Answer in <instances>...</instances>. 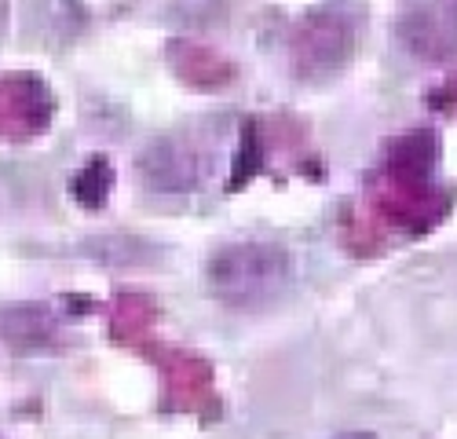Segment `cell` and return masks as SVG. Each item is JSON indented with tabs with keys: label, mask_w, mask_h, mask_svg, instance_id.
<instances>
[{
	"label": "cell",
	"mask_w": 457,
	"mask_h": 439,
	"mask_svg": "<svg viewBox=\"0 0 457 439\" xmlns=\"http://www.w3.org/2000/svg\"><path fill=\"white\" fill-rule=\"evenodd\" d=\"M333 439H377L373 432H340V435H333Z\"/></svg>",
	"instance_id": "10"
},
{
	"label": "cell",
	"mask_w": 457,
	"mask_h": 439,
	"mask_svg": "<svg viewBox=\"0 0 457 439\" xmlns=\"http://www.w3.org/2000/svg\"><path fill=\"white\" fill-rule=\"evenodd\" d=\"M4 19H8V0H0V29H4Z\"/></svg>",
	"instance_id": "11"
},
{
	"label": "cell",
	"mask_w": 457,
	"mask_h": 439,
	"mask_svg": "<svg viewBox=\"0 0 457 439\" xmlns=\"http://www.w3.org/2000/svg\"><path fill=\"white\" fill-rule=\"evenodd\" d=\"M52 92L33 73H12L0 78V136H37L52 121Z\"/></svg>",
	"instance_id": "4"
},
{
	"label": "cell",
	"mask_w": 457,
	"mask_h": 439,
	"mask_svg": "<svg viewBox=\"0 0 457 439\" xmlns=\"http://www.w3.org/2000/svg\"><path fill=\"white\" fill-rule=\"evenodd\" d=\"M110 183H113V169L106 165V158H92L78 172V179H73V198H78L81 205H88V209H99L110 195Z\"/></svg>",
	"instance_id": "8"
},
{
	"label": "cell",
	"mask_w": 457,
	"mask_h": 439,
	"mask_svg": "<svg viewBox=\"0 0 457 439\" xmlns=\"http://www.w3.org/2000/svg\"><path fill=\"white\" fill-rule=\"evenodd\" d=\"M0 337L15 352H41L59 337V322L48 304H15L0 315Z\"/></svg>",
	"instance_id": "6"
},
{
	"label": "cell",
	"mask_w": 457,
	"mask_h": 439,
	"mask_svg": "<svg viewBox=\"0 0 457 439\" xmlns=\"http://www.w3.org/2000/svg\"><path fill=\"white\" fill-rule=\"evenodd\" d=\"M293 261L275 242L223 245L209 261V293L235 311H256L282 297L289 286Z\"/></svg>",
	"instance_id": "1"
},
{
	"label": "cell",
	"mask_w": 457,
	"mask_h": 439,
	"mask_svg": "<svg viewBox=\"0 0 457 439\" xmlns=\"http://www.w3.org/2000/svg\"><path fill=\"white\" fill-rule=\"evenodd\" d=\"M183 52H187V62H183L179 70H183L187 81H198V70H209V78L223 81V78H220V59H216L212 52H205V48H198V45H183Z\"/></svg>",
	"instance_id": "9"
},
{
	"label": "cell",
	"mask_w": 457,
	"mask_h": 439,
	"mask_svg": "<svg viewBox=\"0 0 457 439\" xmlns=\"http://www.w3.org/2000/svg\"><path fill=\"white\" fill-rule=\"evenodd\" d=\"M399 41L417 59H450L457 55V0H425L403 15Z\"/></svg>",
	"instance_id": "3"
},
{
	"label": "cell",
	"mask_w": 457,
	"mask_h": 439,
	"mask_svg": "<svg viewBox=\"0 0 457 439\" xmlns=\"http://www.w3.org/2000/svg\"><path fill=\"white\" fill-rule=\"evenodd\" d=\"M139 176L150 191H165V195L195 191L202 179V154L179 136L154 139L139 158Z\"/></svg>",
	"instance_id": "5"
},
{
	"label": "cell",
	"mask_w": 457,
	"mask_h": 439,
	"mask_svg": "<svg viewBox=\"0 0 457 439\" xmlns=\"http://www.w3.org/2000/svg\"><path fill=\"white\" fill-rule=\"evenodd\" d=\"M169 395L176 407L183 410H209L212 407V377H209V366L202 359H190V355H176L169 366Z\"/></svg>",
	"instance_id": "7"
},
{
	"label": "cell",
	"mask_w": 457,
	"mask_h": 439,
	"mask_svg": "<svg viewBox=\"0 0 457 439\" xmlns=\"http://www.w3.org/2000/svg\"><path fill=\"white\" fill-rule=\"evenodd\" d=\"M355 33L337 12H312L293 33V66L300 78H329L352 59Z\"/></svg>",
	"instance_id": "2"
}]
</instances>
